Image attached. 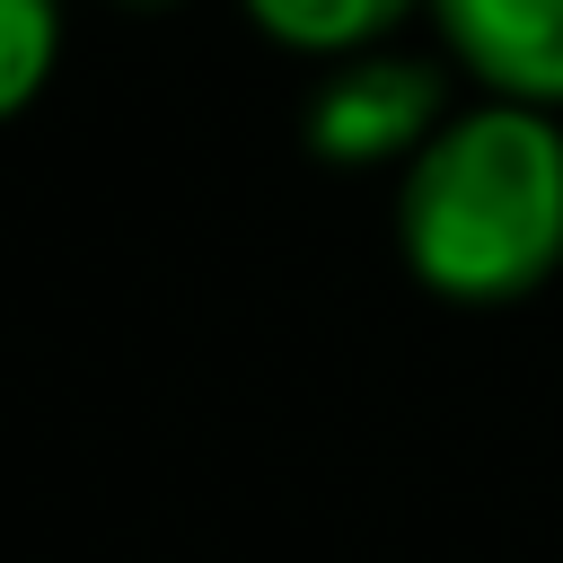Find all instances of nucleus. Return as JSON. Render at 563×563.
Listing matches in <instances>:
<instances>
[{
    "instance_id": "nucleus-3",
    "label": "nucleus",
    "mask_w": 563,
    "mask_h": 563,
    "mask_svg": "<svg viewBox=\"0 0 563 563\" xmlns=\"http://www.w3.org/2000/svg\"><path fill=\"white\" fill-rule=\"evenodd\" d=\"M431 114H440V79L422 70V62H352L325 97H317V114H308V141L325 150V158H396L405 141H422L431 132Z\"/></svg>"
},
{
    "instance_id": "nucleus-4",
    "label": "nucleus",
    "mask_w": 563,
    "mask_h": 563,
    "mask_svg": "<svg viewBox=\"0 0 563 563\" xmlns=\"http://www.w3.org/2000/svg\"><path fill=\"white\" fill-rule=\"evenodd\" d=\"M264 35L299 44V53H361L369 35H387L413 0H246Z\"/></svg>"
},
{
    "instance_id": "nucleus-2",
    "label": "nucleus",
    "mask_w": 563,
    "mask_h": 563,
    "mask_svg": "<svg viewBox=\"0 0 563 563\" xmlns=\"http://www.w3.org/2000/svg\"><path fill=\"white\" fill-rule=\"evenodd\" d=\"M457 62L519 97V106H563V0H431Z\"/></svg>"
},
{
    "instance_id": "nucleus-1",
    "label": "nucleus",
    "mask_w": 563,
    "mask_h": 563,
    "mask_svg": "<svg viewBox=\"0 0 563 563\" xmlns=\"http://www.w3.org/2000/svg\"><path fill=\"white\" fill-rule=\"evenodd\" d=\"M396 238L440 299L537 290L563 264V123L519 97L440 123L405 167Z\"/></svg>"
},
{
    "instance_id": "nucleus-5",
    "label": "nucleus",
    "mask_w": 563,
    "mask_h": 563,
    "mask_svg": "<svg viewBox=\"0 0 563 563\" xmlns=\"http://www.w3.org/2000/svg\"><path fill=\"white\" fill-rule=\"evenodd\" d=\"M53 35H62L53 0H0V114H18V106L44 88Z\"/></svg>"
}]
</instances>
